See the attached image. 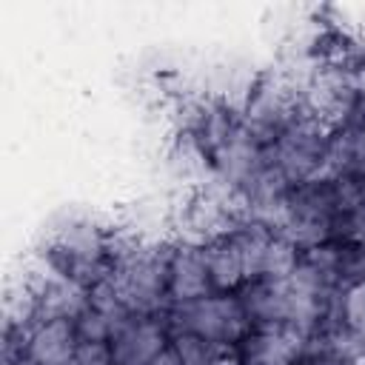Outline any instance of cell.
Masks as SVG:
<instances>
[{
    "instance_id": "e0dca14e",
    "label": "cell",
    "mask_w": 365,
    "mask_h": 365,
    "mask_svg": "<svg viewBox=\"0 0 365 365\" xmlns=\"http://www.w3.org/2000/svg\"><path fill=\"white\" fill-rule=\"evenodd\" d=\"M71 365H117L111 342H80Z\"/></svg>"
},
{
    "instance_id": "ac0fdd59",
    "label": "cell",
    "mask_w": 365,
    "mask_h": 365,
    "mask_svg": "<svg viewBox=\"0 0 365 365\" xmlns=\"http://www.w3.org/2000/svg\"><path fill=\"white\" fill-rule=\"evenodd\" d=\"M151 365H182V362H180V356L174 354V348L168 345V348H165V351H163V354H160V356H157Z\"/></svg>"
},
{
    "instance_id": "8fae6325",
    "label": "cell",
    "mask_w": 365,
    "mask_h": 365,
    "mask_svg": "<svg viewBox=\"0 0 365 365\" xmlns=\"http://www.w3.org/2000/svg\"><path fill=\"white\" fill-rule=\"evenodd\" d=\"M205 265H208V279L214 294H237L248 282L242 259L234 242L228 240V234L205 245Z\"/></svg>"
},
{
    "instance_id": "ba28073f",
    "label": "cell",
    "mask_w": 365,
    "mask_h": 365,
    "mask_svg": "<svg viewBox=\"0 0 365 365\" xmlns=\"http://www.w3.org/2000/svg\"><path fill=\"white\" fill-rule=\"evenodd\" d=\"M311 334L297 325H265L237 345V365H297Z\"/></svg>"
},
{
    "instance_id": "5b68a950",
    "label": "cell",
    "mask_w": 365,
    "mask_h": 365,
    "mask_svg": "<svg viewBox=\"0 0 365 365\" xmlns=\"http://www.w3.org/2000/svg\"><path fill=\"white\" fill-rule=\"evenodd\" d=\"M328 137H331V128L322 125L317 117L302 111L282 131V137L274 145H268L271 163L282 171V177L291 185H299V182H308V180H319V177H325Z\"/></svg>"
},
{
    "instance_id": "2e32d148",
    "label": "cell",
    "mask_w": 365,
    "mask_h": 365,
    "mask_svg": "<svg viewBox=\"0 0 365 365\" xmlns=\"http://www.w3.org/2000/svg\"><path fill=\"white\" fill-rule=\"evenodd\" d=\"M342 322L348 328L365 334V279H359L342 291Z\"/></svg>"
},
{
    "instance_id": "4fadbf2b",
    "label": "cell",
    "mask_w": 365,
    "mask_h": 365,
    "mask_svg": "<svg viewBox=\"0 0 365 365\" xmlns=\"http://www.w3.org/2000/svg\"><path fill=\"white\" fill-rule=\"evenodd\" d=\"M171 348L182 365H237V348H225L194 334H174Z\"/></svg>"
},
{
    "instance_id": "7a4b0ae2",
    "label": "cell",
    "mask_w": 365,
    "mask_h": 365,
    "mask_svg": "<svg viewBox=\"0 0 365 365\" xmlns=\"http://www.w3.org/2000/svg\"><path fill=\"white\" fill-rule=\"evenodd\" d=\"M299 114V86L279 66L259 71L240 97V123L265 148L274 145Z\"/></svg>"
},
{
    "instance_id": "9a60e30c",
    "label": "cell",
    "mask_w": 365,
    "mask_h": 365,
    "mask_svg": "<svg viewBox=\"0 0 365 365\" xmlns=\"http://www.w3.org/2000/svg\"><path fill=\"white\" fill-rule=\"evenodd\" d=\"M74 328H77L80 342H111V336H114V331H117L114 319L106 317V314H100V311L91 308V305L74 319Z\"/></svg>"
},
{
    "instance_id": "277c9868",
    "label": "cell",
    "mask_w": 365,
    "mask_h": 365,
    "mask_svg": "<svg viewBox=\"0 0 365 365\" xmlns=\"http://www.w3.org/2000/svg\"><path fill=\"white\" fill-rule=\"evenodd\" d=\"M240 220H242V214H240L237 197L208 180L205 185L191 188L188 197L182 200V205L177 208L171 237L208 245V242L225 237L228 231H234V225Z\"/></svg>"
},
{
    "instance_id": "7c38bea8",
    "label": "cell",
    "mask_w": 365,
    "mask_h": 365,
    "mask_svg": "<svg viewBox=\"0 0 365 365\" xmlns=\"http://www.w3.org/2000/svg\"><path fill=\"white\" fill-rule=\"evenodd\" d=\"M271 234L274 231H268L265 225L251 222V220H240L234 225V231H228V240L234 242L248 279H257L262 274V259H265V248L271 242Z\"/></svg>"
},
{
    "instance_id": "52a82bcc",
    "label": "cell",
    "mask_w": 365,
    "mask_h": 365,
    "mask_svg": "<svg viewBox=\"0 0 365 365\" xmlns=\"http://www.w3.org/2000/svg\"><path fill=\"white\" fill-rule=\"evenodd\" d=\"M171 345L165 314H131L111 336L117 365H151Z\"/></svg>"
},
{
    "instance_id": "9c48e42d",
    "label": "cell",
    "mask_w": 365,
    "mask_h": 365,
    "mask_svg": "<svg viewBox=\"0 0 365 365\" xmlns=\"http://www.w3.org/2000/svg\"><path fill=\"white\" fill-rule=\"evenodd\" d=\"M214 294L205 265V245L177 240L171 237V254H168V297L171 305L194 302Z\"/></svg>"
},
{
    "instance_id": "5bb4252c",
    "label": "cell",
    "mask_w": 365,
    "mask_h": 365,
    "mask_svg": "<svg viewBox=\"0 0 365 365\" xmlns=\"http://www.w3.org/2000/svg\"><path fill=\"white\" fill-rule=\"evenodd\" d=\"M302 251L282 234H271V242L265 248V259H262V274L268 279H288L294 277V271L299 268Z\"/></svg>"
},
{
    "instance_id": "d6986e66",
    "label": "cell",
    "mask_w": 365,
    "mask_h": 365,
    "mask_svg": "<svg viewBox=\"0 0 365 365\" xmlns=\"http://www.w3.org/2000/svg\"><path fill=\"white\" fill-rule=\"evenodd\" d=\"M359 365H365V359H362V362H359Z\"/></svg>"
},
{
    "instance_id": "8992f818",
    "label": "cell",
    "mask_w": 365,
    "mask_h": 365,
    "mask_svg": "<svg viewBox=\"0 0 365 365\" xmlns=\"http://www.w3.org/2000/svg\"><path fill=\"white\" fill-rule=\"evenodd\" d=\"M265 163L268 148L259 145L240 123V128L211 154V182L240 197V191L265 168Z\"/></svg>"
},
{
    "instance_id": "6da1fadb",
    "label": "cell",
    "mask_w": 365,
    "mask_h": 365,
    "mask_svg": "<svg viewBox=\"0 0 365 365\" xmlns=\"http://www.w3.org/2000/svg\"><path fill=\"white\" fill-rule=\"evenodd\" d=\"M108 234H111V225H103L88 217H74L46 237V242L40 245V254L60 274L91 288L114 271Z\"/></svg>"
},
{
    "instance_id": "30bf717a",
    "label": "cell",
    "mask_w": 365,
    "mask_h": 365,
    "mask_svg": "<svg viewBox=\"0 0 365 365\" xmlns=\"http://www.w3.org/2000/svg\"><path fill=\"white\" fill-rule=\"evenodd\" d=\"M80 345L74 319H37L26 331L23 356L34 365H71Z\"/></svg>"
},
{
    "instance_id": "3957f363",
    "label": "cell",
    "mask_w": 365,
    "mask_h": 365,
    "mask_svg": "<svg viewBox=\"0 0 365 365\" xmlns=\"http://www.w3.org/2000/svg\"><path fill=\"white\" fill-rule=\"evenodd\" d=\"M171 336L194 334L208 342L237 348L251 334V319L237 294H208L194 302H180L165 311Z\"/></svg>"
}]
</instances>
